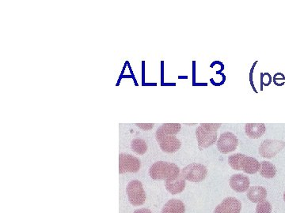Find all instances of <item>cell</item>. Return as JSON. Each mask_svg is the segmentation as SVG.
<instances>
[{
	"label": "cell",
	"instance_id": "4fadbf2b",
	"mask_svg": "<svg viewBox=\"0 0 285 213\" xmlns=\"http://www.w3.org/2000/svg\"><path fill=\"white\" fill-rule=\"evenodd\" d=\"M181 126L179 124H166L162 125L156 131V137L157 141L160 139L169 136V135H175L181 130Z\"/></svg>",
	"mask_w": 285,
	"mask_h": 213
},
{
	"label": "cell",
	"instance_id": "7c38bea8",
	"mask_svg": "<svg viewBox=\"0 0 285 213\" xmlns=\"http://www.w3.org/2000/svg\"><path fill=\"white\" fill-rule=\"evenodd\" d=\"M240 169L247 174H255L258 170H260L261 164L256 159L253 158V157H246V155H244L242 161H241Z\"/></svg>",
	"mask_w": 285,
	"mask_h": 213
},
{
	"label": "cell",
	"instance_id": "3957f363",
	"mask_svg": "<svg viewBox=\"0 0 285 213\" xmlns=\"http://www.w3.org/2000/svg\"><path fill=\"white\" fill-rule=\"evenodd\" d=\"M127 194L130 203L134 206L144 205L146 201V194L141 182L138 180H133L127 186Z\"/></svg>",
	"mask_w": 285,
	"mask_h": 213
},
{
	"label": "cell",
	"instance_id": "cb8c5ba5",
	"mask_svg": "<svg viewBox=\"0 0 285 213\" xmlns=\"http://www.w3.org/2000/svg\"><path fill=\"white\" fill-rule=\"evenodd\" d=\"M278 80L285 81V75H284L283 74H282V73H278V74H276L275 76L274 77V83H276Z\"/></svg>",
	"mask_w": 285,
	"mask_h": 213
},
{
	"label": "cell",
	"instance_id": "7a4b0ae2",
	"mask_svg": "<svg viewBox=\"0 0 285 213\" xmlns=\"http://www.w3.org/2000/svg\"><path fill=\"white\" fill-rule=\"evenodd\" d=\"M220 124H202L196 131L200 149L209 148L217 140V130L221 128Z\"/></svg>",
	"mask_w": 285,
	"mask_h": 213
},
{
	"label": "cell",
	"instance_id": "9c48e42d",
	"mask_svg": "<svg viewBox=\"0 0 285 213\" xmlns=\"http://www.w3.org/2000/svg\"><path fill=\"white\" fill-rule=\"evenodd\" d=\"M162 150L168 153H173L181 148V141L174 135L165 136L158 141Z\"/></svg>",
	"mask_w": 285,
	"mask_h": 213
},
{
	"label": "cell",
	"instance_id": "484cf974",
	"mask_svg": "<svg viewBox=\"0 0 285 213\" xmlns=\"http://www.w3.org/2000/svg\"><path fill=\"white\" fill-rule=\"evenodd\" d=\"M284 200H285V194H284Z\"/></svg>",
	"mask_w": 285,
	"mask_h": 213
},
{
	"label": "cell",
	"instance_id": "30bf717a",
	"mask_svg": "<svg viewBox=\"0 0 285 213\" xmlns=\"http://www.w3.org/2000/svg\"><path fill=\"white\" fill-rule=\"evenodd\" d=\"M250 179L244 174H237L230 178V186L232 190L238 193H243L250 188Z\"/></svg>",
	"mask_w": 285,
	"mask_h": 213
},
{
	"label": "cell",
	"instance_id": "5b68a950",
	"mask_svg": "<svg viewBox=\"0 0 285 213\" xmlns=\"http://www.w3.org/2000/svg\"><path fill=\"white\" fill-rule=\"evenodd\" d=\"M285 147V142L279 140H265L259 147V153L264 158L276 157Z\"/></svg>",
	"mask_w": 285,
	"mask_h": 213
},
{
	"label": "cell",
	"instance_id": "e0dca14e",
	"mask_svg": "<svg viewBox=\"0 0 285 213\" xmlns=\"http://www.w3.org/2000/svg\"><path fill=\"white\" fill-rule=\"evenodd\" d=\"M260 174L266 178H273L277 174V169L273 164L269 161H262L260 169Z\"/></svg>",
	"mask_w": 285,
	"mask_h": 213
},
{
	"label": "cell",
	"instance_id": "7402d4cb",
	"mask_svg": "<svg viewBox=\"0 0 285 213\" xmlns=\"http://www.w3.org/2000/svg\"><path fill=\"white\" fill-rule=\"evenodd\" d=\"M138 128H141V129H144V130H149V129H152L154 128L153 124H136Z\"/></svg>",
	"mask_w": 285,
	"mask_h": 213
},
{
	"label": "cell",
	"instance_id": "2e32d148",
	"mask_svg": "<svg viewBox=\"0 0 285 213\" xmlns=\"http://www.w3.org/2000/svg\"><path fill=\"white\" fill-rule=\"evenodd\" d=\"M185 205L181 201L176 199L170 200L163 208L161 213H185Z\"/></svg>",
	"mask_w": 285,
	"mask_h": 213
},
{
	"label": "cell",
	"instance_id": "6da1fadb",
	"mask_svg": "<svg viewBox=\"0 0 285 213\" xmlns=\"http://www.w3.org/2000/svg\"><path fill=\"white\" fill-rule=\"evenodd\" d=\"M150 176L155 180H172L177 178L180 173L178 167L173 163L159 161L151 167Z\"/></svg>",
	"mask_w": 285,
	"mask_h": 213
},
{
	"label": "cell",
	"instance_id": "ac0fdd59",
	"mask_svg": "<svg viewBox=\"0 0 285 213\" xmlns=\"http://www.w3.org/2000/svg\"><path fill=\"white\" fill-rule=\"evenodd\" d=\"M132 149L137 154L144 155L148 150V146H147V143L144 140L136 138L132 141Z\"/></svg>",
	"mask_w": 285,
	"mask_h": 213
},
{
	"label": "cell",
	"instance_id": "44dd1931",
	"mask_svg": "<svg viewBox=\"0 0 285 213\" xmlns=\"http://www.w3.org/2000/svg\"><path fill=\"white\" fill-rule=\"evenodd\" d=\"M261 80H262V85L269 86L272 83V77L269 73L262 74L261 75Z\"/></svg>",
	"mask_w": 285,
	"mask_h": 213
},
{
	"label": "cell",
	"instance_id": "d6986e66",
	"mask_svg": "<svg viewBox=\"0 0 285 213\" xmlns=\"http://www.w3.org/2000/svg\"><path fill=\"white\" fill-rule=\"evenodd\" d=\"M243 157L244 154H241V153L232 155L228 159V163H229V165L234 170H241L240 165H241V161H242V159Z\"/></svg>",
	"mask_w": 285,
	"mask_h": 213
},
{
	"label": "cell",
	"instance_id": "d4e9b609",
	"mask_svg": "<svg viewBox=\"0 0 285 213\" xmlns=\"http://www.w3.org/2000/svg\"><path fill=\"white\" fill-rule=\"evenodd\" d=\"M134 213H152V212L150 211L148 209H140V210H136L134 212Z\"/></svg>",
	"mask_w": 285,
	"mask_h": 213
},
{
	"label": "cell",
	"instance_id": "603a6c76",
	"mask_svg": "<svg viewBox=\"0 0 285 213\" xmlns=\"http://www.w3.org/2000/svg\"><path fill=\"white\" fill-rule=\"evenodd\" d=\"M257 63H258V61H257V62H255V63H254V66H253V67H252L251 71H250V84H251L252 88H253V89H254V91H255V92H257V91H256L255 87H254V83H253V71H254V67H255V65L257 64Z\"/></svg>",
	"mask_w": 285,
	"mask_h": 213
},
{
	"label": "cell",
	"instance_id": "8fae6325",
	"mask_svg": "<svg viewBox=\"0 0 285 213\" xmlns=\"http://www.w3.org/2000/svg\"><path fill=\"white\" fill-rule=\"evenodd\" d=\"M165 186L167 190L171 194H180L183 190H185V179L181 173L177 176V178L166 181Z\"/></svg>",
	"mask_w": 285,
	"mask_h": 213
},
{
	"label": "cell",
	"instance_id": "52a82bcc",
	"mask_svg": "<svg viewBox=\"0 0 285 213\" xmlns=\"http://www.w3.org/2000/svg\"><path fill=\"white\" fill-rule=\"evenodd\" d=\"M238 140L234 133L230 132H225L221 135L217 141V147L220 152L222 153H231L237 149Z\"/></svg>",
	"mask_w": 285,
	"mask_h": 213
},
{
	"label": "cell",
	"instance_id": "ffe728a7",
	"mask_svg": "<svg viewBox=\"0 0 285 213\" xmlns=\"http://www.w3.org/2000/svg\"><path fill=\"white\" fill-rule=\"evenodd\" d=\"M271 205L267 201L260 202L256 208V213H271Z\"/></svg>",
	"mask_w": 285,
	"mask_h": 213
},
{
	"label": "cell",
	"instance_id": "9a60e30c",
	"mask_svg": "<svg viewBox=\"0 0 285 213\" xmlns=\"http://www.w3.org/2000/svg\"><path fill=\"white\" fill-rule=\"evenodd\" d=\"M246 135L253 139H258L266 133V125L264 124H247L245 127Z\"/></svg>",
	"mask_w": 285,
	"mask_h": 213
},
{
	"label": "cell",
	"instance_id": "277c9868",
	"mask_svg": "<svg viewBox=\"0 0 285 213\" xmlns=\"http://www.w3.org/2000/svg\"><path fill=\"white\" fill-rule=\"evenodd\" d=\"M206 167L200 164H191L181 170V174L185 179L193 182H200L206 178Z\"/></svg>",
	"mask_w": 285,
	"mask_h": 213
},
{
	"label": "cell",
	"instance_id": "8992f818",
	"mask_svg": "<svg viewBox=\"0 0 285 213\" xmlns=\"http://www.w3.org/2000/svg\"><path fill=\"white\" fill-rule=\"evenodd\" d=\"M141 163L140 160L132 155L121 153L119 156V173L124 174L128 172L135 173L140 170Z\"/></svg>",
	"mask_w": 285,
	"mask_h": 213
},
{
	"label": "cell",
	"instance_id": "ba28073f",
	"mask_svg": "<svg viewBox=\"0 0 285 213\" xmlns=\"http://www.w3.org/2000/svg\"><path fill=\"white\" fill-rule=\"evenodd\" d=\"M242 205L238 199L234 198H227L220 204L214 213H240Z\"/></svg>",
	"mask_w": 285,
	"mask_h": 213
},
{
	"label": "cell",
	"instance_id": "5bb4252c",
	"mask_svg": "<svg viewBox=\"0 0 285 213\" xmlns=\"http://www.w3.org/2000/svg\"><path fill=\"white\" fill-rule=\"evenodd\" d=\"M267 197V191L266 188L262 186H253L249 189L247 198L253 203H260L263 202Z\"/></svg>",
	"mask_w": 285,
	"mask_h": 213
}]
</instances>
